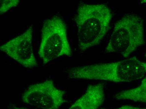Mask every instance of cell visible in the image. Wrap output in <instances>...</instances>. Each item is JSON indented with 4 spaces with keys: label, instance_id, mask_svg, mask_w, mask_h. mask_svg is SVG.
Instances as JSON below:
<instances>
[{
    "label": "cell",
    "instance_id": "cell-1",
    "mask_svg": "<svg viewBox=\"0 0 146 109\" xmlns=\"http://www.w3.org/2000/svg\"><path fill=\"white\" fill-rule=\"evenodd\" d=\"M66 72L70 79L130 82L146 76V62L133 57L116 62L76 66Z\"/></svg>",
    "mask_w": 146,
    "mask_h": 109
},
{
    "label": "cell",
    "instance_id": "cell-2",
    "mask_svg": "<svg viewBox=\"0 0 146 109\" xmlns=\"http://www.w3.org/2000/svg\"><path fill=\"white\" fill-rule=\"evenodd\" d=\"M112 18V11L106 4L82 3L79 5L74 20L81 51L101 42L109 32Z\"/></svg>",
    "mask_w": 146,
    "mask_h": 109
},
{
    "label": "cell",
    "instance_id": "cell-3",
    "mask_svg": "<svg viewBox=\"0 0 146 109\" xmlns=\"http://www.w3.org/2000/svg\"><path fill=\"white\" fill-rule=\"evenodd\" d=\"M144 20L137 15H125L115 24L106 48L107 53L127 57L145 43Z\"/></svg>",
    "mask_w": 146,
    "mask_h": 109
},
{
    "label": "cell",
    "instance_id": "cell-4",
    "mask_svg": "<svg viewBox=\"0 0 146 109\" xmlns=\"http://www.w3.org/2000/svg\"><path fill=\"white\" fill-rule=\"evenodd\" d=\"M67 29L65 22L59 16H53L44 20L38 51L43 64L63 56L72 55Z\"/></svg>",
    "mask_w": 146,
    "mask_h": 109
},
{
    "label": "cell",
    "instance_id": "cell-5",
    "mask_svg": "<svg viewBox=\"0 0 146 109\" xmlns=\"http://www.w3.org/2000/svg\"><path fill=\"white\" fill-rule=\"evenodd\" d=\"M65 94L49 80L29 86L22 94V100L38 108L59 109L66 101Z\"/></svg>",
    "mask_w": 146,
    "mask_h": 109
},
{
    "label": "cell",
    "instance_id": "cell-6",
    "mask_svg": "<svg viewBox=\"0 0 146 109\" xmlns=\"http://www.w3.org/2000/svg\"><path fill=\"white\" fill-rule=\"evenodd\" d=\"M33 25L17 37L10 40L0 47L1 51L28 69L38 65L33 44Z\"/></svg>",
    "mask_w": 146,
    "mask_h": 109
},
{
    "label": "cell",
    "instance_id": "cell-7",
    "mask_svg": "<svg viewBox=\"0 0 146 109\" xmlns=\"http://www.w3.org/2000/svg\"><path fill=\"white\" fill-rule=\"evenodd\" d=\"M105 99L103 84L90 85L86 92L72 104L69 109H98Z\"/></svg>",
    "mask_w": 146,
    "mask_h": 109
},
{
    "label": "cell",
    "instance_id": "cell-8",
    "mask_svg": "<svg viewBox=\"0 0 146 109\" xmlns=\"http://www.w3.org/2000/svg\"><path fill=\"white\" fill-rule=\"evenodd\" d=\"M113 97L118 100H128L146 103V75L137 87L119 92Z\"/></svg>",
    "mask_w": 146,
    "mask_h": 109
},
{
    "label": "cell",
    "instance_id": "cell-9",
    "mask_svg": "<svg viewBox=\"0 0 146 109\" xmlns=\"http://www.w3.org/2000/svg\"><path fill=\"white\" fill-rule=\"evenodd\" d=\"M19 3V0H1L0 1V13L3 15L11 9L16 7Z\"/></svg>",
    "mask_w": 146,
    "mask_h": 109
},
{
    "label": "cell",
    "instance_id": "cell-10",
    "mask_svg": "<svg viewBox=\"0 0 146 109\" xmlns=\"http://www.w3.org/2000/svg\"><path fill=\"white\" fill-rule=\"evenodd\" d=\"M102 109H110L102 108ZM146 109L145 108H139V107H134V106H130V105H123L120 108H117L116 109Z\"/></svg>",
    "mask_w": 146,
    "mask_h": 109
},
{
    "label": "cell",
    "instance_id": "cell-11",
    "mask_svg": "<svg viewBox=\"0 0 146 109\" xmlns=\"http://www.w3.org/2000/svg\"><path fill=\"white\" fill-rule=\"evenodd\" d=\"M12 109H32L30 108H22V107H16V106H15L14 108H12Z\"/></svg>",
    "mask_w": 146,
    "mask_h": 109
},
{
    "label": "cell",
    "instance_id": "cell-12",
    "mask_svg": "<svg viewBox=\"0 0 146 109\" xmlns=\"http://www.w3.org/2000/svg\"><path fill=\"white\" fill-rule=\"evenodd\" d=\"M145 56L146 57V53L145 55Z\"/></svg>",
    "mask_w": 146,
    "mask_h": 109
}]
</instances>
